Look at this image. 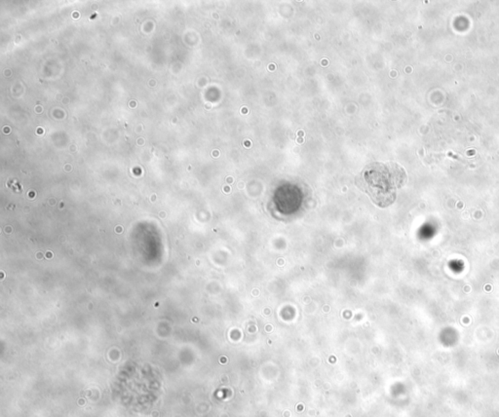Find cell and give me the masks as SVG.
Returning <instances> with one entry per match:
<instances>
[{
    "label": "cell",
    "instance_id": "1",
    "mask_svg": "<svg viewBox=\"0 0 499 417\" xmlns=\"http://www.w3.org/2000/svg\"><path fill=\"white\" fill-rule=\"evenodd\" d=\"M407 182V174L396 163H373L360 175L359 187L373 203L385 208L395 201L397 191Z\"/></svg>",
    "mask_w": 499,
    "mask_h": 417
}]
</instances>
